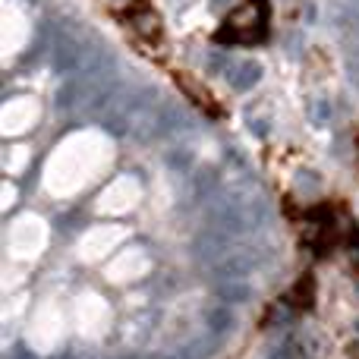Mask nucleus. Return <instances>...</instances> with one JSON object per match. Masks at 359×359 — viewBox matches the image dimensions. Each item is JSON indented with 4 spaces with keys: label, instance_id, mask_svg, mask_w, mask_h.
Returning a JSON list of instances; mask_svg holds the SVG:
<instances>
[{
    "label": "nucleus",
    "instance_id": "f257e3e1",
    "mask_svg": "<svg viewBox=\"0 0 359 359\" xmlns=\"http://www.w3.org/2000/svg\"><path fill=\"white\" fill-rule=\"evenodd\" d=\"M111 161H114V142L104 133L95 130L73 133L50 151L41 183L54 198L79 196L86 186H92L111 168Z\"/></svg>",
    "mask_w": 359,
    "mask_h": 359
},
{
    "label": "nucleus",
    "instance_id": "f03ea898",
    "mask_svg": "<svg viewBox=\"0 0 359 359\" xmlns=\"http://www.w3.org/2000/svg\"><path fill=\"white\" fill-rule=\"evenodd\" d=\"M67 334V316H63L60 303L57 299H44L35 309V316L29 318V328H25V344H29L35 353H50L63 344Z\"/></svg>",
    "mask_w": 359,
    "mask_h": 359
},
{
    "label": "nucleus",
    "instance_id": "7ed1b4c3",
    "mask_svg": "<svg viewBox=\"0 0 359 359\" xmlns=\"http://www.w3.org/2000/svg\"><path fill=\"white\" fill-rule=\"evenodd\" d=\"M48 221L41 215H22L13 221L10 236H6V249L16 262H32L44 252L48 246Z\"/></svg>",
    "mask_w": 359,
    "mask_h": 359
},
{
    "label": "nucleus",
    "instance_id": "20e7f679",
    "mask_svg": "<svg viewBox=\"0 0 359 359\" xmlns=\"http://www.w3.org/2000/svg\"><path fill=\"white\" fill-rule=\"evenodd\" d=\"M73 322L86 341H101L111 328V306L101 293H79L73 303Z\"/></svg>",
    "mask_w": 359,
    "mask_h": 359
},
{
    "label": "nucleus",
    "instance_id": "39448f33",
    "mask_svg": "<svg viewBox=\"0 0 359 359\" xmlns=\"http://www.w3.org/2000/svg\"><path fill=\"white\" fill-rule=\"evenodd\" d=\"M126 236H130V230L120 227V224H101V227H92L82 236L76 252H79L82 262H101V259H107Z\"/></svg>",
    "mask_w": 359,
    "mask_h": 359
},
{
    "label": "nucleus",
    "instance_id": "423d86ee",
    "mask_svg": "<svg viewBox=\"0 0 359 359\" xmlns=\"http://www.w3.org/2000/svg\"><path fill=\"white\" fill-rule=\"evenodd\" d=\"M142 198V186L136 177H117L104 192L98 196V215H126L133 211Z\"/></svg>",
    "mask_w": 359,
    "mask_h": 359
},
{
    "label": "nucleus",
    "instance_id": "0eeeda50",
    "mask_svg": "<svg viewBox=\"0 0 359 359\" xmlns=\"http://www.w3.org/2000/svg\"><path fill=\"white\" fill-rule=\"evenodd\" d=\"M151 268V259L145 249L139 246H126L123 252L117 255V259L111 262V265L104 268V278L111 280V284H133V280L145 278Z\"/></svg>",
    "mask_w": 359,
    "mask_h": 359
},
{
    "label": "nucleus",
    "instance_id": "6e6552de",
    "mask_svg": "<svg viewBox=\"0 0 359 359\" xmlns=\"http://www.w3.org/2000/svg\"><path fill=\"white\" fill-rule=\"evenodd\" d=\"M25 38H29V19L13 0H6L4 13H0V50H4L6 60L22 48Z\"/></svg>",
    "mask_w": 359,
    "mask_h": 359
},
{
    "label": "nucleus",
    "instance_id": "1a4fd4ad",
    "mask_svg": "<svg viewBox=\"0 0 359 359\" xmlns=\"http://www.w3.org/2000/svg\"><path fill=\"white\" fill-rule=\"evenodd\" d=\"M38 123V101L35 98H13L0 111V133L4 136H22Z\"/></svg>",
    "mask_w": 359,
    "mask_h": 359
},
{
    "label": "nucleus",
    "instance_id": "9d476101",
    "mask_svg": "<svg viewBox=\"0 0 359 359\" xmlns=\"http://www.w3.org/2000/svg\"><path fill=\"white\" fill-rule=\"evenodd\" d=\"M6 170L10 174H19V170H25V164H29V149L25 145H13L10 151H6Z\"/></svg>",
    "mask_w": 359,
    "mask_h": 359
},
{
    "label": "nucleus",
    "instance_id": "9b49d317",
    "mask_svg": "<svg viewBox=\"0 0 359 359\" xmlns=\"http://www.w3.org/2000/svg\"><path fill=\"white\" fill-rule=\"evenodd\" d=\"M13 198H16V189H13V183H6L4 186V202H0V208H10V205H13Z\"/></svg>",
    "mask_w": 359,
    "mask_h": 359
}]
</instances>
